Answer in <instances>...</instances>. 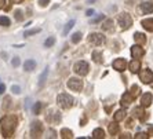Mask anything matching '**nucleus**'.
<instances>
[{
    "mask_svg": "<svg viewBox=\"0 0 153 139\" xmlns=\"http://www.w3.org/2000/svg\"><path fill=\"white\" fill-rule=\"evenodd\" d=\"M73 25H75V21H73V19H72V21H69L68 24H66V26H65V29H64V35L65 36L68 35V32L71 30L72 28H73Z\"/></svg>",
    "mask_w": 153,
    "mask_h": 139,
    "instance_id": "obj_26",
    "label": "nucleus"
},
{
    "mask_svg": "<svg viewBox=\"0 0 153 139\" xmlns=\"http://www.w3.org/2000/svg\"><path fill=\"white\" fill-rule=\"evenodd\" d=\"M88 69H90L88 64H87V62H84V61L76 62L75 66H73L75 73H76V75H79V76H85L87 73H88Z\"/></svg>",
    "mask_w": 153,
    "mask_h": 139,
    "instance_id": "obj_4",
    "label": "nucleus"
},
{
    "mask_svg": "<svg viewBox=\"0 0 153 139\" xmlns=\"http://www.w3.org/2000/svg\"><path fill=\"white\" fill-rule=\"evenodd\" d=\"M88 41L93 46H101V44L105 43V36L101 35V33H90Z\"/></svg>",
    "mask_w": 153,
    "mask_h": 139,
    "instance_id": "obj_6",
    "label": "nucleus"
},
{
    "mask_svg": "<svg viewBox=\"0 0 153 139\" xmlns=\"http://www.w3.org/2000/svg\"><path fill=\"white\" fill-rule=\"evenodd\" d=\"M117 132H119V125L116 124V121L109 124V134H111V135H116Z\"/></svg>",
    "mask_w": 153,
    "mask_h": 139,
    "instance_id": "obj_23",
    "label": "nucleus"
},
{
    "mask_svg": "<svg viewBox=\"0 0 153 139\" xmlns=\"http://www.w3.org/2000/svg\"><path fill=\"white\" fill-rule=\"evenodd\" d=\"M94 14V10H88L87 11V15H93Z\"/></svg>",
    "mask_w": 153,
    "mask_h": 139,
    "instance_id": "obj_42",
    "label": "nucleus"
},
{
    "mask_svg": "<svg viewBox=\"0 0 153 139\" xmlns=\"http://www.w3.org/2000/svg\"><path fill=\"white\" fill-rule=\"evenodd\" d=\"M73 102H75V99H73L69 94H59L57 98V104L59 105L62 109H71V107L73 106Z\"/></svg>",
    "mask_w": 153,
    "mask_h": 139,
    "instance_id": "obj_2",
    "label": "nucleus"
},
{
    "mask_svg": "<svg viewBox=\"0 0 153 139\" xmlns=\"http://www.w3.org/2000/svg\"><path fill=\"white\" fill-rule=\"evenodd\" d=\"M48 1H50V0H39V3L42 7H46L47 4H48Z\"/></svg>",
    "mask_w": 153,
    "mask_h": 139,
    "instance_id": "obj_36",
    "label": "nucleus"
},
{
    "mask_svg": "<svg viewBox=\"0 0 153 139\" xmlns=\"http://www.w3.org/2000/svg\"><path fill=\"white\" fill-rule=\"evenodd\" d=\"M120 138H130V134H124V135H121Z\"/></svg>",
    "mask_w": 153,
    "mask_h": 139,
    "instance_id": "obj_43",
    "label": "nucleus"
},
{
    "mask_svg": "<svg viewBox=\"0 0 153 139\" xmlns=\"http://www.w3.org/2000/svg\"><path fill=\"white\" fill-rule=\"evenodd\" d=\"M80 40H82V33L80 32H76L75 35L72 36V41H73V43H79Z\"/></svg>",
    "mask_w": 153,
    "mask_h": 139,
    "instance_id": "obj_28",
    "label": "nucleus"
},
{
    "mask_svg": "<svg viewBox=\"0 0 153 139\" xmlns=\"http://www.w3.org/2000/svg\"><path fill=\"white\" fill-rule=\"evenodd\" d=\"M128 69H130L131 73L139 72V69H141V62H139V59H135V58H134V59L130 62V65H128Z\"/></svg>",
    "mask_w": 153,
    "mask_h": 139,
    "instance_id": "obj_14",
    "label": "nucleus"
},
{
    "mask_svg": "<svg viewBox=\"0 0 153 139\" xmlns=\"http://www.w3.org/2000/svg\"><path fill=\"white\" fill-rule=\"evenodd\" d=\"M128 92L131 94L134 98H137V96H139V94H141V88H139L137 84H134V86H131V88H130V91Z\"/></svg>",
    "mask_w": 153,
    "mask_h": 139,
    "instance_id": "obj_22",
    "label": "nucleus"
},
{
    "mask_svg": "<svg viewBox=\"0 0 153 139\" xmlns=\"http://www.w3.org/2000/svg\"><path fill=\"white\" fill-rule=\"evenodd\" d=\"M6 91V86L4 84H0V94H3Z\"/></svg>",
    "mask_w": 153,
    "mask_h": 139,
    "instance_id": "obj_38",
    "label": "nucleus"
},
{
    "mask_svg": "<svg viewBox=\"0 0 153 139\" xmlns=\"http://www.w3.org/2000/svg\"><path fill=\"white\" fill-rule=\"evenodd\" d=\"M148 136H149V134H145V132H138V134L135 135V138L137 139H146Z\"/></svg>",
    "mask_w": 153,
    "mask_h": 139,
    "instance_id": "obj_33",
    "label": "nucleus"
},
{
    "mask_svg": "<svg viewBox=\"0 0 153 139\" xmlns=\"http://www.w3.org/2000/svg\"><path fill=\"white\" fill-rule=\"evenodd\" d=\"M10 19L7 17H0V25L1 26H10Z\"/></svg>",
    "mask_w": 153,
    "mask_h": 139,
    "instance_id": "obj_27",
    "label": "nucleus"
},
{
    "mask_svg": "<svg viewBox=\"0 0 153 139\" xmlns=\"http://www.w3.org/2000/svg\"><path fill=\"white\" fill-rule=\"evenodd\" d=\"M43 134V124L40 121H35L32 123V127H30V135L32 138H40Z\"/></svg>",
    "mask_w": 153,
    "mask_h": 139,
    "instance_id": "obj_7",
    "label": "nucleus"
},
{
    "mask_svg": "<svg viewBox=\"0 0 153 139\" xmlns=\"http://www.w3.org/2000/svg\"><path fill=\"white\" fill-rule=\"evenodd\" d=\"M134 40H135L137 44H141V46H143V44L146 43V36L143 35V33L137 32L135 35H134Z\"/></svg>",
    "mask_w": 153,
    "mask_h": 139,
    "instance_id": "obj_16",
    "label": "nucleus"
},
{
    "mask_svg": "<svg viewBox=\"0 0 153 139\" xmlns=\"http://www.w3.org/2000/svg\"><path fill=\"white\" fill-rule=\"evenodd\" d=\"M134 99H135V98H134L131 94H130V92H126L124 95L121 96V102H120V104H121V106L126 109V107H128L130 105H131V102H132Z\"/></svg>",
    "mask_w": 153,
    "mask_h": 139,
    "instance_id": "obj_12",
    "label": "nucleus"
},
{
    "mask_svg": "<svg viewBox=\"0 0 153 139\" xmlns=\"http://www.w3.org/2000/svg\"><path fill=\"white\" fill-rule=\"evenodd\" d=\"M139 78H141V81L145 83V84H150L153 81V73L152 70L149 69H143V70L139 72Z\"/></svg>",
    "mask_w": 153,
    "mask_h": 139,
    "instance_id": "obj_8",
    "label": "nucleus"
},
{
    "mask_svg": "<svg viewBox=\"0 0 153 139\" xmlns=\"http://www.w3.org/2000/svg\"><path fill=\"white\" fill-rule=\"evenodd\" d=\"M35 68H36V62L33 61V59H28V61H25V64H24V69L28 72L33 70Z\"/></svg>",
    "mask_w": 153,
    "mask_h": 139,
    "instance_id": "obj_21",
    "label": "nucleus"
},
{
    "mask_svg": "<svg viewBox=\"0 0 153 139\" xmlns=\"http://www.w3.org/2000/svg\"><path fill=\"white\" fill-rule=\"evenodd\" d=\"M47 73H48V70L46 69V70L43 72V75L40 76V80H39V86H40V87H43V84H44V81H46V76H47Z\"/></svg>",
    "mask_w": 153,
    "mask_h": 139,
    "instance_id": "obj_29",
    "label": "nucleus"
},
{
    "mask_svg": "<svg viewBox=\"0 0 153 139\" xmlns=\"http://www.w3.org/2000/svg\"><path fill=\"white\" fill-rule=\"evenodd\" d=\"M112 24H113V21H112V19H106V21L103 22L101 26H102L103 30H109V29L112 28Z\"/></svg>",
    "mask_w": 153,
    "mask_h": 139,
    "instance_id": "obj_25",
    "label": "nucleus"
},
{
    "mask_svg": "<svg viewBox=\"0 0 153 139\" xmlns=\"http://www.w3.org/2000/svg\"><path fill=\"white\" fill-rule=\"evenodd\" d=\"M4 6H6V0H0V10H1Z\"/></svg>",
    "mask_w": 153,
    "mask_h": 139,
    "instance_id": "obj_39",
    "label": "nucleus"
},
{
    "mask_svg": "<svg viewBox=\"0 0 153 139\" xmlns=\"http://www.w3.org/2000/svg\"><path fill=\"white\" fill-rule=\"evenodd\" d=\"M40 110H42V104H40V102H37V104L33 106V112H35L36 114H39Z\"/></svg>",
    "mask_w": 153,
    "mask_h": 139,
    "instance_id": "obj_32",
    "label": "nucleus"
},
{
    "mask_svg": "<svg viewBox=\"0 0 153 139\" xmlns=\"http://www.w3.org/2000/svg\"><path fill=\"white\" fill-rule=\"evenodd\" d=\"M93 61L94 62H97V64H102V61H103V58H102V52L101 51H93Z\"/></svg>",
    "mask_w": 153,
    "mask_h": 139,
    "instance_id": "obj_19",
    "label": "nucleus"
},
{
    "mask_svg": "<svg viewBox=\"0 0 153 139\" xmlns=\"http://www.w3.org/2000/svg\"><path fill=\"white\" fill-rule=\"evenodd\" d=\"M68 88L72 89V91H76V92H80L83 89V81L80 78H69L68 81Z\"/></svg>",
    "mask_w": 153,
    "mask_h": 139,
    "instance_id": "obj_5",
    "label": "nucleus"
},
{
    "mask_svg": "<svg viewBox=\"0 0 153 139\" xmlns=\"http://www.w3.org/2000/svg\"><path fill=\"white\" fill-rule=\"evenodd\" d=\"M18 120L14 114H7L1 118L0 121V128H1V132H3V136L6 138H10L13 134H14L15 128H17Z\"/></svg>",
    "mask_w": 153,
    "mask_h": 139,
    "instance_id": "obj_1",
    "label": "nucleus"
},
{
    "mask_svg": "<svg viewBox=\"0 0 153 139\" xmlns=\"http://www.w3.org/2000/svg\"><path fill=\"white\" fill-rule=\"evenodd\" d=\"M141 11L143 14H152L153 13V1H145V3L141 4Z\"/></svg>",
    "mask_w": 153,
    "mask_h": 139,
    "instance_id": "obj_13",
    "label": "nucleus"
},
{
    "mask_svg": "<svg viewBox=\"0 0 153 139\" xmlns=\"http://www.w3.org/2000/svg\"><path fill=\"white\" fill-rule=\"evenodd\" d=\"M10 1H11V3H14V4H19L22 0H10Z\"/></svg>",
    "mask_w": 153,
    "mask_h": 139,
    "instance_id": "obj_40",
    "label": "nucleus"
},
{
    "mask_svg": "<svg viewBox=\"0 0 153 139\" xmlns=\"http://www.w3.org/2000/svg\"><path fill=\"white\" fill-rule=\"evenodd\" d=\"M131 55H132V58L139 59V58H142L145 55V50L141 47V44H137V46L131 47Z\"/></svg>",
    "mask_w": 153,
    "mask_h": 139,
    "instance_id": "obj_9",
    "label": "nucleus"
},
{
    "mask_svg": "<svg viewBox=\"0 0 153 139\" xmlns=\"http://www.w3.org/2000/svg\"><path fill=\"white\" fill-rule=\"evenodd\" d=\"M54 43H55V39H54V37H50V39H47L46 41H44V46H46V47H51Z\"/></svg>",
    "mask_w": 153,
    "mask_h": 139,
    "instance_id": "obj_31",
    "label": "nucleus"
},
{
    "mask_svg": "<svg viewBox=\"0 0 153 139\" xmlns=\"http://www.w3.org/2000/svg\"><path fill=\"white\" fill-rule=\"evenodd\" d=\"M93 138L94 139H103L105 138V132L102 128H95L93 131Z\"/></svg>",
    "mask_w": 153,
    "mask_h": 139,
    "instance_id": "obj_20",
    "label": "nucleus"
},
{
    "mask_svg": "<svg viewBox=\"0 0 153 139\" xmlns=\"http://www.w3.org/2000/svg\"><path fill=\"white\" fill-rule=\"evenodd\" d=\"M150 104H152V94L150 92L143 94L142 98H141V105L143 107H148V106H150Z\"/></svg>",
    "mask_w": 153,
    "mask_h": 139,
    "instance_id": "obj_15",
    "label": "nucleus"
},
{
    "mask_svg": "<svg viewBox=\"0 0 153 139\" xmlns=\"http://www.w3.org/2000/svg\"><path fill=\"white\" fill-rule=\"evenodd\" d=\"M61 136L64 139H68V138H72V131L68 128H64V129H61Z\"/></svg>",
    "mask_w": 153,
    "mask_h": 139,
    "instance_id": "obj_24",
    "label": "nucleus"
},
{
    "mask_svg": "<svg viewBox=\"0 0 153 139\" xmlns=\"http://www.w3.org/2000/svg\"><path fill=\"white\" fill-rule=\"evenodd\" d=\"M126 68H127V61L124 58H117L113 61V69H116L117 72H123Z\"/></svg>",
    "mask_w": 153,
    "mask_h": 139,
    "instance_id": "obj_10",
    "label": "nucleus"
},
{
    "mask_svg": "<svg viewBox=\"0 0 153 139\" xmlns=\"http://www.w3.org/2000/svg\"><path fill=\"white\" fill-rule=\"evenodd\" d=\"M149 135L153 136V127H150V128H149Z\"/></svg>",
    "mask_w": 153,
    "mask_h": 139,
    "instance_id": "obj_41",
    "label": "nucleus"
},
{
    "mask_svg": "<svg viewBox=\"0 0 153 139\" xmlns=\"http://www.w3.org/2000/svg\"><path fill=\"white\" fill-rule=\"evenodd\" d=\"M11 64H13V66H15V68H17L18 65H19V59H18V58H14V59H13V62H11Z\"/></svg>",
    "mask_w": 153,
    "mask_h": 139,
    "instance_id": "obj_37",
    "label": "nucleus"
},
{
    "mask_svg": "<svg viewBox=\"0 0 153 139\" xmlns=\"http://www.w3.org/2000/svg\"><path fill=\"white\" fill-rule=\"evenodd\" d=\"M126 116H127V113H126V110H123V109H120V110H117L116 113H114V116H113V120L116 123H119V121H121V120H124L126 118Z\"/></svg>",
    "mask_w": 153,
    "mask_h": 139,
    "instance_id": "obj_17",
    "label": "nucleus"
},
{
    "mask_svg": "<svg viewBox=\"0 0 153 139\" xmlns=\"http://www.w3.org/2000/svg\"><path fill=\"white\" fill-rule=\"evenodd\" d=\"M132 117L134 118H139V120H145V117H148V114H145V112H143V106L141 105L139 107H135L134 110H132Z\"/></svg>",
    "mask_w": 153,
    "mask_h": 139,
    "instance_id": "obj_11",
    "label": "nucleus"
},
{
    "mask_svg": "<svg viewBox=\"0 0 153 139\" xmlns=\"http://www.w3.org/2000/svg\"><path fill=\"white\" fill-rule=\"evenodd\" d=\"M40 30H42L40 28H35V29H30V30H26L25 36H30V35H35V33H39Z\"/></svg>",
    "mask_w": 153,
    "mask_h": 139,
    "instance_id": "obj_30",
    "label": "nucleus"
},
{
    "mask_svg": "<svg viewBox=\"0 0 153 139\" xmlns=\"http://www.w3.org/2000/svg\"><path fill=\"white\" fill-rule=\"evenodd\" d=\"M117 22L123 29H130L132 25V18L128 13H121L117 18Z\"/></svg>",
    "mask_w": 153,
    "mask_h": 139,
    "instance_id": "obj_3",
    "label": "nucleus"
},
{
    "mask_svg": "<svg viewBox=\"0 0 153 139\" xmlns=\"http://www.w3.org/2000/svg\"><path fill=\"white\" fill-rule=\"evenodd\" d=\"M15 14V18H17V21H22L24 19V15H22V11H19V10H17L14 13Z\"/></svg>",
    "mask_w": 153,
    "mask_h": 139,
    "instance_id": "obj_34",
    "label": "nucleus"
},
{
    "mask_svg": "<svg viewBox=\"0 0 153 139\" xmlns=\"http://www.w3.org/2000/svg\"><path fill=\"white\" fill-rule=\"evenodd\" d=\"M11 91H13L14 94H19V92H21V88H19L18 86H13V87H11Z\"/></svg>",
    "mask_w": 153,
    "mask_h": 139,
    "instance_id": "obj_35",
    "label": "nucleus"
},
{
    "mask_svg": "<svg viewBox=\"0 0 153 139\" xmlns=\"http://www.w3.org/2000/svg\"><path fill=\"white\" fill-rule=\"evenodd\" d=\"M142 26L149 30V32H153V18H148V19H143L142 21Z\"/></svg>",
    "mask_w": 153,
    "mask_h": 139,
    "instance_id": "obj_18",
    "label": "nucleus"
}]
</instances>
